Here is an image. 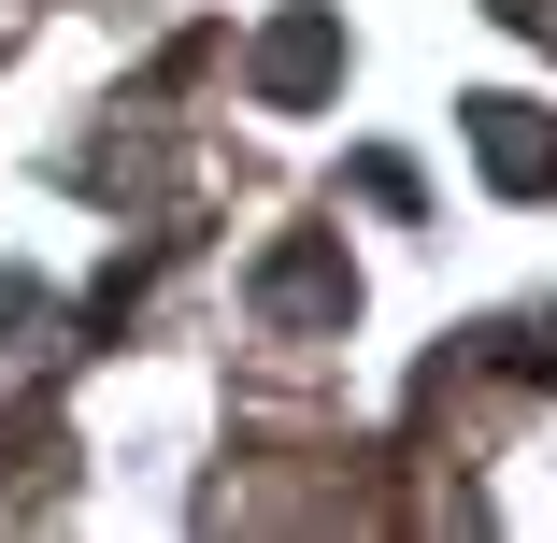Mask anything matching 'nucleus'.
Listing matches in <instances>:
<instances>
[{"label":"nucleus","instance_id":"f257e3e1","mask_svg":"<svg viewBox=\"0 0 557 543\" xmlns=\"http://www.w3.org/2000/svg\"><path fill=\"white\" fill-rule=\"evenodd\" d=\"M344 314H358V272H344L329 230H300V244L258 272V330H272V344H286V330H344Z\"/></svg>","mask_w":557,"mask_h":543},{"label":"nucleus","instance_id":"f03ea898","mask_svg":"<svg viewBox=\"0 0 557 543\" xmlns=\"http://www.w3.org/2000/svg\"><path fill=\"white\" fill-rule=\"evenodd\" d=\"M472 158L500 186H557V115H529V100H472Z\"/></svg>","mask_w":557,"mask_h":543},{"label":"nucleus","instance_id":"7ed1b4c3","mask_svg":"<svg viewBox=\"0 0 557 543\" xmlns=\"http://www.w3.org/2000/svg\"><path fill=\"white\" fill-rule=\"evenodd\" d=\"M329 58H344V29H329V15H286V29L258 44V86H272V100H300V86H314Z\"/></svg>","mask_w":557,"mask_h":543},{"label":"nucleus","instance_id":"20e7f679","mask_svg":"<svg viewBox=\"0 0 557 543\" xmlns=\"http://www.w3.org/2000/svg\"><path fill=\"white\" fill-rule=\"evenodd\" d=\"M500 15H515V29H529V44H557V0H500Z\"/></svg>","mask_w":557,"mask_h":543}]
</instances>
